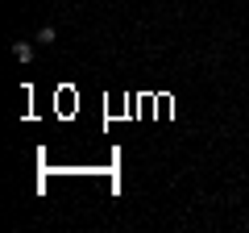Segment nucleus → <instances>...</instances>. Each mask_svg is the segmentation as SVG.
Listing matches in <instances>:
<instances>
[{
    "mask_svg": "<svg viewBox=\"0 0 249 233\" xmlns=\"http://www.w3.org/2000/svg\"><path fill=\"white\" fill-rule=\"evenodd\" d=\"M13 54H17L21 63H34V46H29V42H17V46H13Z\"/></svg>",
    "mask_w": 249,
    "mask_h": 233,
    "instance_id": "obj_1",
    "label": "nucleus"
}]
</instances>
